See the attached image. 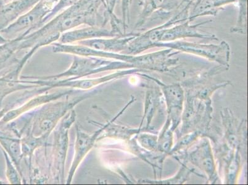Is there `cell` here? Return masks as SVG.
<instances>
[{
  "label": "cell",
  "instance_id": "1",
  "mask_svg": "<svg viewBox=\"0 0 248 185\" xmlns=\"http://www.w3.org/2000/svg\"><path fill=\"white\" fill-rule=\"evenodd\" d=\"M109 19L103 0H80L37 30L24 37L19 36V49L36 45L46 36L57 33L62 34L82 25L104 28Z\"/></svg>",
  "mask_w": 248,
  "mask_h": 185
},
{
  "label": "cell",
  "instance_id": "2",
  "mask_svg": "<svg viewBox=\"0 0 248 185\" xmlns=\"http://www.w3.org/2000/svg\"><path fill=\"white\" fill-rule=\"evenodd\" d=\"M58 0H40L17 19L0 31L1 35L26 36L41 28L43 21L53 10ZM18 36V37H19Z\"/></svg>",
  "mask_w": 248,
  "mask_h": 185
},
{
  "label": "cell",
  "instance_id": "3",
  "mask_svg": "<svg viewBox=\"0 0 248 185\" xmlns=\"http://www.w3.org/2000/svg\"><path fill=\"white\" fill-rule=\"evenodd\" d=\"M212 21L200 22L195 25H190L187 21L182 22V24L174 25L171 28H167L164 31L161 38L162 42L174 41L175 40L186 37H196L204 39L217 40L218 38L213 34L201 33L198 28L202 25L209 23Z\"/></svg>",
  "mask_w": 248,
  "mask_h": 185
},
{
  "label": "cell",
  "instance_id": "4",
  "mask_svg": "<svg viewBox=\"0 0 248 185\" xmlns=\"http://www.w3.org/2000/svg\"><path fill=\"white\" fill-rule=\"evenodd\" d=\"M119 37L110 29L96 26H87L85 28L74 29L62 33L60 38L62 44L80 42L84 40L105 37Z\"/></svg>",
  "mask_w": 248,
  "mask_h": 185
},
{
  "label": "cell",
  "instance_id": "5",
  "mask_svg": "<svg viewBox=\"0 0 248 185\" xmlns=\"http://www.w3.org/2000/svg\"><path fill=\"white\" fill-rule=\"evenodd\" d=\"M40 0H13L0 6V31L7 28Z\"/></svg>",
  "mask_w": 248,
  "mask_h": 185
},
{
  "label": "cell",
  "instance_id": "6",
  "mask_svg": "<svg viewBox=\"0 0 248 185\" xmlns=\"http://www.w3.org/2000/svg\"><path fill=\"white\" fill-rule=\"evenodd\" d=\"M140 34L139 33H125V34L119 37H115L113 38H94L84 40L78 42V44L83 45V46L91 47L92 48L97 49H109V50H114V49H120L123 48L124 46L132 41L134 38L137 37Z\"/></svg>",
  "mask_w": 248,
  "mask_h": 185
},
{
  "label": "cell",
  "instance_id": "7",
  "mask_svg": "<svg viewBox=\"0 0 248 185\" xmlns=\"http://www.w3.org/2000/svg\"><path fill=\"white\" fill-rule=\"evenodd\" d=\"M236 0H197L191 8L188 21L204 15H216L224 6L234 3Z\"/></svg>",
  "mask_w": 248,
  "mask_h": 185
},
{
  "label": "cell",
  "instance_id": "8",
  "mask_svg": "<svg viewBox=\"0 0 248 185\" xmlns=\"http://www.w3.org/2000/svg\"><path fill=\"white\" fill-rule=\"evenodd\" d=\"M237 2L239 8L238 19L231 31L246 35L247 32V0H237Z\"/></svg>",
  "mask_w": 248,
  "mask_h": 185
},
{
  "label": "cell",
  "instance_id": "9",
  "mask_svg": "<svg viewBox=\"0 0 248 185\" xmlns=\"http://www.w3.org/2000/svg\"><path fill=\"white\" fill-rule=\"evenodd\" d=\"M20 38L19 37L13 40H9L5 44L0 45V69L4 66L13 53L19 49Z\"/></svg>",
  "mask_w": 248,
  "mask_h": 185
},
{
  "label": "cell",
  "instance_id": "10",
  "mask_svg": "<svg viewBox=\"0 0 248 185\" xmlns=\"http://www.w3.org/2000/svg\"><path fill=\"white\" fill-rule=\"evenodd\" d=\"M79 1H80V0H58L55 6H54L53 10H52L51 12L45 18L44 21H43V25L50 21L51 19H53L54 17H55L56 15H58L61 11L66 10V9L74 5V4L78 3Z\"/></svg>",
  "mask_w": 248,
  "mask_h": 185
},
{
  "label": "cell",
  "instance_id": "11",
  "mask_svg": "<svg viewBox=\"0 0 248 185\" xmlns=\"http://www.w3.org/2000/svg\"><path fill=\"white\" fill-rule=\"evenodd\" d=\"M122 13H123V21L124 31L127 33L128 25L130 23V8L131 5V0H121Z\"/></svg>",
  "mask_w": 248,
  "mask_h": 185
},
{
  "label": "cell",
  "instance_id": "12",
  "mask_svg": "<svg viewBox=\"0 0 248 185\" xmlns=\"http://www.w3.org/2000/svg\"><path fill=\"white\" fill-rule=\"evenodd\" d=\"M8 40L0 33V45L5 44V43L8 42Z\"/></svg>",
  "mask_w": 248,
  "mask_h": 185
}]
</instances>
